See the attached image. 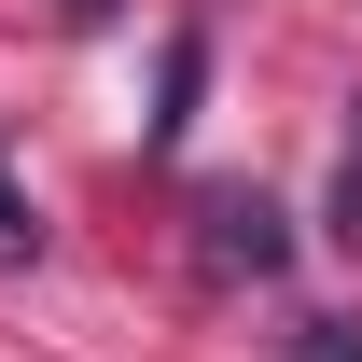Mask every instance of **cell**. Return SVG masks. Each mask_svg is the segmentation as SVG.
<instances>
[{
    "label": "cell",
    "mask_w": 362,
    "mask_h": 362,
    "mask_svg": "<svg viewBox=\"0 0 362 362\" xmlns=\"http://www.w3.org/2000/svg\"><path fill=\"white\" fill-rule=\"evenodd\" d=\"M195 70H209V56H195V42H168V112H153V139H181V112H195Z\"/></svg>",
    "instance_id": "4"
},
{
    "label": "cell",
    "mask_w": 362,
    "mask_h": 362,
    "mask_svg": "<svg viewBox=\"0 0 362 362\" xmlns=\"http://www.w3.org/2000/svg\"><path fill=\"white\" fill-rule=\"evenodd\" d=\"M28 251H42V209L14 195V153H0V265H28Z\"/></svg>",
    "instance_id": "2"
},
{
    "label": "cell",
    "mask_w": 362,
    "mask_h": 362,
    "mask_svg": "<svg viewBox=\"0 0 362 362\" xmlns=\"http://www.w3.org/2000/svg\"><path fill=\"white\" fill-rule=\"evenodd\" d=\"M334 237H362V139H349V168H334Z\"/></svg>",
    "instance_id": "5"
},
{
    "label": "cell",
    "mask_w": 362,
    "mask_h": 362,
    "mask_svg": "<svg viewBox=\"0 0 362 362\" xmlns=\"http://www.w3.org/2000/svg\"><path fill=\"white\" fill-rule=\"evenodd\" d=\"M195 251H209V279H279L293 265V223H279L251 181H223V195H195Z\"/></svg>",
    "instance_id": "1"
},
{
    "label": "cell",
    "mask_w": 362,
    "mask_h": 362,
    "mask_svg": "<svg viewBox=\"0 0 362 362\" xmlns=\"http://www.w3.org/2000/svg\"><path fill=\"white\" fill-rule=\"evenodd\" d=\"M56 28H112V14H126V0H42Z\"/></svg>",
    "instance_id": "6"
},
{
    "label": "cell",
    "mask_w": 362,
    "mask_h": 362,
    "mask_svg": "<svg viewBox=\"0 0 362 362\" xmlns=\"http://www.w3.org/2000/svg\"><path fill=\"white\" fill-rule=\"evenodd\" d=\"M279 362H362V320H293V349Z\"/></svg>",
    "instance_id": "3"
}]
</instances>
